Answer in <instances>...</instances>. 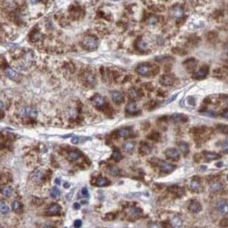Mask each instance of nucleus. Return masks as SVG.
Masks as SVG:
<instances>
[{
  "label": "nucleus",
  "mask_w": 228,
  "mask_h": 228,
  "mask_svg": "<svg viewBox=\"0 0 228 228\" xmlns=\"http://www.w3.org/2000/svg\"><path fill=\"white\" fill-rule=\"evenodd\" d=\"M98 45H99V41H98L97 38L92 35L86 36L82 40L83 49H85L88 51H93V50L97 49Z\"/></svg>",
  "instance_id": "1"
},
{
  "label": "nucleus",
  "mask_w": 228,
  "mask_h": 228,
  "mask_svg": "<svg viewBox=\"0 0 228 228\" xmlns=\"http://www.w3.org/2000/svg\"><path fill=\"white\" fill-rule=\"evenodd\" d=\"M18 114L22 117V118H26V117H29V118H33L36 119L38 116V111L37 110L33 109V108H29V107H25V108H21L18 110Z\"/></svg>",
  "instance_id": "2"
},
{
  "label": "nucleus",
  "mask_w": 228,
  "mask_h": 228,
  "mask_svg": "<svg viewBox=\"0 0 228 228\" xmlns=\"http://www.w3.org/2000/svg\"><path fill=\"white\" fill-rule=\"evenodd\" d=\"M141 210L135 206H130L125 209V213L130 220H136L141 215Z\"/></svg>",
  "instance_id": "3"
},
{
  "label": "nucleus",
  "mask_w": 228,
  "mask_h": 228,
  "mask_svg": "<svg viewBox=\"0 0 228 228\" xmlns=\"http://www.w3.org/2000/svg\"><path fill=\"white\" fill-rule=\"evenodd\" d=\"M157 166L159 167V169L163 173H165V174H170V173L174 172L176 168L174 165L171 164L169 163H166L164 161H159V163H157Z\"/></svg>",
  "instance_id": "4"
},
{
  "label": "nucleus",
  "mask_w": 228,
  "mask_h": 228,
  "mask_svg": "<svg viewBox=\"0 0 228 228\" xmlns=\"http://www.w3.org/2000/svg\"><path fill=\"white\" fill-rule=\"evenodd\" d=\"M215 207L222 215H228V201L225 199H220L217 201Z\"/></svg>",
  "instance_id": "5"
},
{
  "label": "nucleus",
  "mask_w": 228,
  "mask_h": 228,
  "mask_svg": "<svg viewBox=\"0 0 228 228\" xmlns=\"http://www.w3.org/2000/svg\"><path fill=\"white\" fill-rule=\"evenodd\" d=\"M165 156L171 161H178L180 158V153L174 148H169L165 151Z\"/></svg>",
  "instance_id": "6"
},
{
  "label": "nucleus",
  "mask_w": 228,
  "mask_h": 228,
  "mask_svg": "<svg viewBox=\"0 0 228 228\" xmlns=\"http://www.w3.org/2000/svg\"><path fill=\"white\" fill-rule=\"evenodd\" d=\"M47 213L49 215H60V212H61V207L60 204H51L49 205V207L46 210Z\"/></svg>",
  "instance_id": "7"
},
{
  "label": "nucleus",
  "mask_w": 228,
  "mask_h": 228,
  "mask_svg": "<svg viewBox=\"0 0 228 228\" xmlns=\"http://www.w3.org/2000/svg\"><path fill=\"white\" fill-rule=\"evenodd\" d=\"M152 68H151V65L150 64H147V63H141L140 64L137 68H136V71L137 73L140 74V75H142V76H146L147 74H149V72L151 71Z\"/></svg>",
  "instance_id": "8"
},
{
  "label": "nucleus",
  "mask_w": 228,
  "mask_h": 228,
  "mask_svg": "<svg viewBox=\"0 0 228 228\" xmlns=\"http://www.w3.org/2000/svg\"><path fill=\"white\" fill-rule=\"evenodd\" d=\"M208 71H209V68L208 66H203L202 68H200V69H199L198 71H196V72L194 73L193 75V78L196 79H204L207 74H208Z\"/></svg>",
  "instance_id": "9"
},
{
  "label": "nucleus",
  "mask_w": 228,
  "mask_h": 228,
  "mask_svg": "<svg viewBox=\"0 0 228 228\" xmlns=\"http://www.w3.org/2000/svg\"><path fill=\"white\" fill-rule=\"evenodd\" d=\"M91 102L92 104L97 108V109H101L104 104H105V101L104 99L101 96V95H95L92 99H91Z\"/></svg>",
  "instance_id": "10"
},
{
  "label": "nucleus",
  "mask_w": 228,
  "mask_h": 228,
  "mask_svg": "<svg viewBox=\"0 0 228 228\" xmlns=\"http://www.w3.org/2000/svg\"><path fill=\"white\" fill-rule=\"evenodd\" d=\"M172 121L175 123H182V122H186L188 121V117L186 115L182 113H174L171 117Z\"/></svg>",
  "instance_id": "11"
},
{
  "label": "nucleus",
  "mask_w": 228,
  "mask_h": 228,
  "mask_svg": "<svg viewBox=\"0 0 228 228\" xmlns=\"http://www.w3.org/2000/svg\"><path fill=\"white\" fill-rule=\"evenodd\" d=\"M170 14H171V16H172L173 18H180L183 17L184 11H183L182 7H181L180 6H176V7L172 8Z\"/></svg>",
  "instance_id": "12"
},
{
  "label": "nucleus",
  "mask_w": 228,
  "mask_h": 228,
  "mask_svg": "<svg viewBox=\"0 0 228 228\" xmlns=\"http://www.w3.org/2000/svg\"><path fill=\"white\" fill-rule=\"evenodd\" d=\"M152 152V148L151 146L147 143V142H141L140 145V149H139V152L140 154H141L142 156H145L150 154Z\"/></svg>",
  "instance_id": "13"
},
{
  "label": "nucleus",
  "mask_w": 228,
  "mask_h": 228,
  "mask_svg": "<svg viewBox=\"0 0 228 228\" xmlns=\"http://www.w3.org/2000/svg\"><path fill=\"white\" fill-rule=\"evenodd\" d=\"M223 189V184L219 181H213L210 183V192L211 193H218Z\"/></svg>",
  "instance_id": "14"
},
{
  "label": "nucleus",
  "mask_w": 228,
  "mask_h": 228,
  "mask_svg": "<svg viewBox=\"0 0 228 228\" xmlns=\"http://www.w3.org/2000/svg\"><path fill=\"white\" fill-rule=\"evenodd\" d=\"M110 96H111V99L113 101V102H115L117 104H121L124 101L123 95L121 92H119V91H112Z\"/></svg>",
  "instance_id": "15"
},
{
  "label": "nucleus",
  "mask_w": 228,
  "mask_h": 228,
  "mask_svg": "<svg viewBox=\"0 0 228 228\" xmlns=\"http://www.w3.org/2000/svg\"><path fill=\"white\" fill-rule=\"evenodd\" d=\"M160 82L163 85H164V86H171V85H173L174 83V78L171 75H164L161 77Z\"/></svg>",
  "instance_id": "16"
},
{
  "label": "nucleus",
  "mask_w": 228,
  "mask_h": 228,
  "mask_svg": "<svg viewBox=\"0 0 228 228\" xmlns=\"http://www.w3.org/2000/svg\"><path fill=\"white\" fill-rule=\"evenodd\" d=\"M189 210H190V212L194 213H199V212H200V211L202 210V205H201V204L199 203L198 201L193 200V201L190 203V204H189Z\"/></svg>",
  "instance_id": "17"
},
{
  "label": "nucleus",
  "mask_w": 228,
  "mask_h": 228,
  "mask_svg": "<svg viewBox=\"0 0 228 228\" xmlns=\"http://www.w3.org/2000/svg\"><path fill=\"white\" fill-rule=\"evenodd\" d=\"M189 188L193 192H198L199 190H200V188H201V182H200V180L197 179V178H193L191 181L190 184H189Z\"/></svg>",
  "instance_id": "18"
},
{
  "label": "nucleus",
  "mask_w": 228,
  "mask_h": 228,
  "mask_svg": "<svg viewBox=\"0 0 228 228\" xmlns=\"http://www.w3.org/2000/svg\"><path fill=\"white\" fill-rule=\"evenodd\" d=\"M126 112L130 115H136V114L139 113L138 109H137V105L135 102H130L128 103V105L126 106Z\"/></svg>",
  "instance_id": "19"
},
{
  "label": "nucleus",
  "mask_w": 228,
  "mask_h": 228,
  "mask_svg": "<svg viewBox=\"0 0 228 228\" xmlns=\"http://www.w3.org/2000/svg\"><path fill=\"white\" fill-rule=\"evenodd\" d=\"M68 156V160L70 161V162H76L78 161L80 156H81V153L79 152V151H69L67 154Z\"/></svg>",
  "instance_id": "20"
},
{
  "label": "nucleus",
  "mask_w": 228,
  "mask_h": 228,
  "mask_svg": "<svg viewBox=\"0 0 228 228\" xmlns=\"http://www.w3.org/2000/svg\"><path fill=\"white\" fill-rule=\"evenodd\" d=\"M134 147H135V143L133 141H125L123 145H122V148L124 150V152L126 153H132L133 151H134Z\"/></svg>",
  "instance_id": "21"
},
{
  "label": "nucleus",
  "mask_w": 228,
  "mask_h": 228,
  "mask_svg": "<svg viewBox=\"0 0 228 228\" xmlns=\"http://www.w3.org/2000/svg\"><path fill=\"white\" fill-rule=\"evenodd\" d=\"M196 64H197V61H196L195 59H189L185 62H183V65L185 66V68H186V69L188 71L194 70V68L196 67Z\"/></svg>",
  "instance_id": "22"
},
{
  "label": "nucleus",
  "mask_w": 228,
  "mask_h": 228,
  "mask_svg": "<svg viewBox=\"0 0 228 228\" xmlns=\"http://www.w3.org/2000/svg\"><path fill=\"white\" fill-rule=\"evenodd\" d=\"M118 135L121 138H128L132 135V130L131 128H121L118 131Z\"/></svg>",
  "instance_id": "23"
},
{
  "label": "nucleus",
  "mask_w": 228,
  "mask_h": 228,
  "mask_svg": "<svg viewBox=\"0 0 228 228\" xmlns=\"http://www.w3.org/2000/svg\"><path fill=\"white\" fill-rule=\"evenodd\" d=\"M84 79H85V82L86 83H88V85L90 87H92V86H94L95 85V77H94V75L93 74H91V73H85L84 74Z\"/></svg>",
  "instance_id": "24"
},
{
  "label": "nucleus",
  "mask_w": 228,
  "mask_h": 228,
  "mask_svg": "<svg viewBox=\"0 0 228 228\" xmlns=\"http://www.w3.org/2000/svg\"><path fill=\"white\" fill-rule=\"evenodd\" d=\"M204 157L207 161H213V160H217L221 157V155H219L216 152H204Z\"/></svg>",
  "instance_id": "25"
},
{
  "label": "nucleus",
  "mask_w": 228,
  "mask_h": 228,
  "mask_svg": "<svg viewBox=\"0 0 228 228\" xmlns=\"http://www.w3.org/2000/svg\"><path fill=\"white\" fill-rule=\"evenodd\" d=\"M170 225L174 228H179L182 225V220L179 216H174V218L171 219L170 221Z\"/></svg>",
  "instance_id": "26"
},
{
  "label": "nucleus",
  "mask_w": 228,
  "mask_h": 228,
  "mask_svg": "<svg viewBox=\"0 0 228 228\" xmlns=\"http://www.w3.org/2000/svg\"><path fill=\"white\" fill-rule=\"evenodd\" d=\"M178 148L180 150V152L183 154V155H187L189 153V145L186 143V142H178L177 143Z\"/></svg>",
  "instance_id": "27"
},
{
  "label": "nucleus",
  "mask_w": 228,
  "mask_h": 228,
  "mask_svg": "<svg viewBox=\"0 0 228 228\" xmlns=\"http://www.w3.org/2000/svg\"><path fill=\"white\" fill-rule=\"evenodd\" d=\"M169 191L172 193L177 195V197H180L183 194V190L181 187L177 186V185H173V186H171L169 188Z\"/></svg>",
  "instance_id": "28"
},
{
  "label": "nucleus",
  "mask_w": 228,
  "mask_h": 228,
  "mask_svg": "<svg viewBox=\"0 0 228 228\" xmlns=\"http://www.w3.org/2000/svg\"><path fill=\"white\" fill-rule=\"evenodd\" d=\"M136 48L140 50V51H146L148 47H147V44L144 42V40L142 39L141 38H140L137 42H136Z\"/></svg>",
  "instance_id": "29"
},
{
  "label": "nucleus",
  "mask_w": 228,
  "mask_h": 228,
  "mask_svg": "<svg viewBox=\"0 0 228 228\" xmlns=\"http://www.w3.org/2000/svg\"><path fill=\"white\" fill-rule=\"evenodd\" d=\"M4 73H5V75H6L7 77L10 78V79H16L18 78V74L16 72L15 70H13V69H11V68H9L4 69Z\"/></svg>",
  "instance_id": "30"
},
{
  "label": "nucleus",
  "mask_w": 228,
  "mask_h": 228,
  "mask_svg": "<svg viewBox=\"0 0 228 228\" xmlns=\"http://www.w3.org/2000/svg\"><path fill=\"white\" fill-rule=\"evenodd\" d=\"M109 184V180L105 177H98L97 180H96V182H95V185H97V186L99 187H103V186H106V185Z\"/></svg>",
  "instance_id": "31"
},
{
  "label": "nucleus",
  "mask_w": 228,
  "mask_h": 228,
  "mask_svg": "<svg viewBox=\"0 0 228 228\" xmlns=\"http://www.w3.org/2000/svg\"><path fill=\"white\" fill-rule=\"evenodd\" d=\"M129 96H130V98L132 99H133V101H136V99H140V92L136 89L132 88V89H131L129 90Z\"/></svg>",
  "instance_id": "32"
},
{
  "label": "nucleus",
  "mask_w": 228,
  "mask_h": 228,
  "mask_svg": "<svg viewBox=\"0 0 228 228\" xmlns=\"http://www.w3.org/2000/svg\"><path fill=\"white\" fill-rule=\"evenodd\" d=\"M111 159L113 160V161H115V162H119V161H121V159H122V155H121V153L120 152V151H118V150H114L113 151V152H112V154H111Z\"/></svg>",
  "instance_id": "33"
},
{
  "label": "nucleus",
  "mask_w": 228,
  "mask_h": 228,
  "mask_svg": "<svg viewBox=\"0 0 228 228\" xmlns=\"http://www.w3.org/2000/svg\"><path fill=\"white\" fill-rule=\"evenodd\" d=\"M1 193H2V194H3L4 196L9 197V196L12 195L13 190H12V188L9 187V186H3V187L1 188Z\"/></svg>",
  "instance_id": "34"
},
{
  "label": "nucleus",
  "mask_w": 228,
  "mask_h": 228,
  "mask_svg": "<svg viewBox=\"0 0 228 228\" xmlns=\"http://www.w3.org/2000/svg\"><path fill=\"white\" fill-rule=\"evenodd\" d=\"M90 138H87V137H79V136H75L73 137L72 139H71V142H72L73 144H79L81 143V142L85 141V140H89Z\"/></svg>",
  "instance_id": "35"
},
{
  "label": "nucleus",
  "mask_w": 228,
  "mask_h": 228,
  "mask_svg": "<svg viewBox=\"0 0 228 228\" xmlns=\"http://www.w3.org/2000/svg\"><path fill=\"white\" fill-rule=\"evenodd\" d=\"M218 131L223 134H228V125L225 124H218L217 125Z\"/></svg>",
  "instance_id": "36"
},
{
  "label": "nucleus",
  "mask_w": 228,
  "mask_h": 228,
  "mask_svg": "<svg viewBox=\"0 0 228 228\" xmlns=\"http://www.w3.org/2000/svg\"><path fill=\"white\" fill-rule=\"evenodd\" d=\"M148 138L150 139V140H156V141H158L159 140H160V134H159V132H152L149 136H148Z\"/></svg>",
  "instance_id": "37"
},
{
  "label": "nucleus",
  "mask_w": 228,
  "mask_h": 228,
  "mask_svg": "<svg viewBox=\"0 0 228 228\" xmlns=\"http://www.w3.org/2000/svg\"><path fill=\"white\" fill-rule=\"evenodd\" d=\"M60 190L57 188V187H53L52 189H51V191H50V196L52 197V198H57L58 196H60Z\"/></svg>",
  "instance_id": "38"
},
{
  "label": "nucleus",
  "mask_w": 228,
  "mask_h": 228,
  "mask_svg": "<svg viewBox=\"0 0 228 228\" xmlns=\"http://www.w3.org/2000/svg\"><path fill=\"white\" fill-rule=\"evenodd\" d=\"M146 22H147L148 24H150V25H154V24H156V23L158 22V18L156 17V16H150V17L147 18Z\"/></svg>",
  "instance_id": "39"
},
{
  "label": "nucleus",
  "mask_w": 228,
  "mask_h": 228,
  "mask_svg": "<svg viewBox=\"0 0 228 228\" xmlns=\"http://www.w3.org/2000/svg\"><path fill=\"white\" fill-rule=\"evenodd\" d=\"M0 206H1V213H7L9 212V207L7 206V204L5 203V202H1V204H0Z\"/></svg>",
  "instance_id": "40"
},
{
  "label": "nucleus",
  "mask_w": 228,
  "mask_h": 228,
  "mask_svg": "<svg viewBox=\"0 0 228 228\" xmlns=\"http://www.w3.org/2000/svg\"><path fill=\"white\" fill-rule=\"evenodd\" d=\"M110 174H111L112 175H117L120 173V169L117 167H110Z\"/></svg>",
  "instance_id": "41"
},
{
  "label": "nucleus",
  "mask_w": 228,
  "mask_h": 228,
  "mask_svg": "<svg viewBox=\"0 0 228 228\" xmlns=\"http://www.w3.org/2000/svg\"><path fill=\"white\" fill-rule=\"evenodd\" d=\"M11 206H12V209H13L14 211H15V212H18V211L19 210V208H20V204H19V203H18V201H14V202L12 203Z\"/></svg>",
  "instance_id": "42"
},
{
  "label": "nucleus",
  "mask_w": 228,
  "mask_h": 228,
  "mask_svg": "<svg viewBox=\"0 0 228 228\" xmlns=\"http://www.w3.org/2000/svg\"><path fill=\"white\" fill-rule=\"evenodd\" d=\"M219 224L221 227H228V218H223Z\"/></svg>",
  "instance_id": "43"
},
{
  "label": "nucleus",
  "mask_w": 228,
  "mask_h": 228,
  "mask_svg": "<svg viewBox=\"0 0 228 228\" xmlns=\"http://www.w3.org/2000/svg\"><path fill=\"white\" fill-rule=\"evenodd\" d=\"M222 151L224 152V153H228V142L225 141L224 143H223L222 145Z\"/></svg>",
  "instance_id": "44"
},
{
  "label": "nucleus",
  "mask_w": 228,
  "mask_h": 228,
  "mask_svg": "<svg viewBox=\"0 0 228 228\" xmlns=\"http://www.w3.org/2000/svg\"><path fill=\"white\" fill-rule=\"evenodd\" d=\"M81 194H82V196H85V197H87V198L90 196L89 192H88V189H87L86 187L82 188V190H81Z\"/></svg>",
  "instance_id": "45"
},
{
  "label": "nucleus",
  "mask_w": 228,
  "mask_h": 228,
  "mask_svg": "<svg viewBox=\"0 0 228 228\" xmlns=\"http://www.w3.org/2000/svg\"><path fill=\"white\" fill-rule=\"evenodd\" d=\"M221 116L223 118H225V119H228V109H225L222 111L221 113Z\"/></svg>",
  "instance_id": "46"
},
{
  "label": "nucleus",
  "mask_w": 228,
  "mask_h": 228,
  "mask_svg": "<svg viewBox=\"0 0 228 228\" xmlns=\"http://www.w3.org/2000/svg\"><path fill=\"white\" fill-rule=\"evenodd\" d=\"M81 225H82V222H81L79 219H78V220H76V221L74 222V227H75V228H79Z\"/></svg>",
  "instance_id": "47"
},
{
  "label": "nucleus",
  "mask_w": 228,
  "mask_h": 228,
  "mask_svg": "<svg viewBox=\"0 0 228 228\" xmlns=\"http://www.w3.org/2000/svg\"><path fill=\"white\" fill-rule=\"evenodd\" d=\"M177 95H178V94H175V95L172 96V98H171V99H167L165 103H166V104H168V103H170V102H172L173 101H174V99H175V98L177 97Z\"/></svg>",
  "instance_id": "48"
},
{
  "label": "nucleus",
  "mask_w": 228,
  "mask_h": 228,
  "mask_svg": "<svg viewBox=\"0 0 228 228\" xmlns=\"http://www.w3.org/2000/svg\"><path fill=\"white\" fill-rule=\"evenodd\" d=\"M148 228H160V227H159V225H158L157 224H155V223H152V224H149Z\"/></svg>",
  "instance_id": "49"
},
{
  "label": "nucleus",
  "mask_w": 228,
  "mask_h": 228,
  "mask_svg": "<svg viewBox=\"0 0 228 228\" xmlns=\"http://www.w3.org/2000/svg\"><path fill=\"white\" fill-rule=\"evenodd\" d=\"M73 207H74L75 210H79V209L80 208V204H79V203H75V204H73Z\"/></svg>",
  "instance_id": "50"
},
{
  "label": "nucleus",
  "mask_w": 228,
  "mask_h": 228,
  "mask_svg": "<svg viewBox=\"0 0 228 228\" xmlns=\"http://www.w3.org/2000/svg\"><path fill=\"white\" fill-rule=\"evenodd\" d=\"M55 182H56V184L60 185V182H61V181H60V178H57V179L55 180Z\"/></svg>",
  "instance_id": "51"
},
{
  "label": "nucleus",
  "mask_w": 228,
  "mask_h": 228,
  "mask_svg": "<svg viewBox=\"0 0 228 228\" xmlns=\"http://www.w3.org/2000/svg\"><path fill=\"white\" fill-rule=\"evenodd\" d=\"M69 187V183L68 182H65L64 183V188H68Z\"/></svg>",
  "instance_id": "52"
},
{
  "label": "nucleus",
  "mask_w": 228,
  "mask_h": 228,
  "mask_svg": "<svg viewBox=\"0 0 228 228\" xmlns=\"http://www.w3.org/2000/svg\"><path fill=\"white\" fill-rule=\"evenodd\" d=\"M224 101H225L226 105H228V96H227V97H225V99H224Z\"/></svg>",
  "instance_id": "53"
},
{
  "label": "nucleus",
  "mask_w": 228,
  "mask_h": 228,
  "mask_svg": "<svg viewBox=\"0 0 228 228\" xmlns=\"http://www.w3.org/2000/svg\"><path fill=\"white\" fill-rule=\"evenodd\" d=\"M226 53H227V55H228V45L226 46Z\"/></svg>",
  "instance_id": "54"
},
{
  "label": "nucleus",
  "mask_w": 228,
  "mask_h": 228,
  "mask_svg": "<svg viewBox=\"0 0 228 228\" xmlns=\"http://www.w3.org/2000/svg\"><path fill=\"white\" fill-rule=\"evenodd\" d=\"M227 181H228V175H227Z\"/></svg>",
  "instance_id": "55"
}]
</instances>
